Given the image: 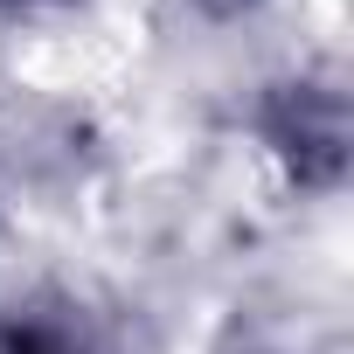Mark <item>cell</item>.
Listing matches in <instances>:
<instances>
[{"mask_svg":"<svg viewBox=\"0 0 354 354\" xmlns=\"http://www.w3.org/2000/svg\"><path fill=\"white\" fill-rule=\"evenodd\" d=\"M250 132L264 146V160L285 174L292 195H340L347 188V146H354V118H347V77L340 63H299L285 77L264 84Z\"/></svg>","mask_w":354,"mask_h":354,"instance_id":"6da1fadb","label":"cell"},{"mask_svg":"<svg viewBox=\"0 0 354 354\" xmlns=\"http://www.w3.org/2000/svg\"><path fill=\"white\" fill-rule=\"evenodd\" d=\"M0 354H104V340L77 306L28 299L0 313Z\"/></svg>","mask_w":354,"mask_h":354,"instance_id":"7a4b0ae2","label":"cell"},{"mask_svg":"<svg viewBox=\"0 0 354 354\" xmlns=\"http://www.w3.org/2000/svg\"><path fill=\"white\" fill-rule=\"evenodd\" d=\"M188 8H195L202 21H250L257 8H271V0H188Z\"/></svg>","mask_w":354,"mask_h":354,"instance_id":"3957f363","label":"cell"},{"mask_svg":"<svg viewBox=\"0 0 354 354\" xmlns=\"http://www.w3.org/2000/svg\"><path fill=\"white\" fill-rule=\"evenodd\" d=\"M56 8H77V0H0V21H28V15H56Z\"/></svg>","mask_w":354,"mask_h":354,"instance_id":"277c9868","label":"cell"},{"mask_svg":"<svg viewBox=\"0 0 354 354\" xmlns=\"http://www.w3.org/2000/svg\"><path fill=\"white\" fill-rule=\"evenodd\" d=\"M243 354H278V347H243Z\"/></svg>","mask_w":354,"mask_h":354,"instance_id":"5b68a950","label":"cell"}]
</instances>
